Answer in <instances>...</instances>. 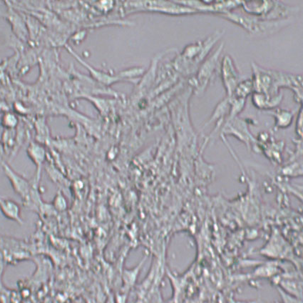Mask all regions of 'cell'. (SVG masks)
<instances>
[{
    "instance_id": "9c48e42d",
    "label": "cell",
    "mask_w": 303,
    "mask_h": 303,
    "mask_svg": "<svg viewBox=\"0 0 303 303\" xmlns=\"http://www.w3.org/2000/svg\"><path fill=\"white\" fill-rule=\"evenodd\" d=\"M296 133L298 134L299 137H302V111H300V112H299L298 118H297V124H296Z\"/></svg>"
},
{
    "instance_id": "6da1fadb",
    "label": "cell",
    "mask_w": 303,
    "mask_h": 303,
    "mask_svg": "<svg viewBox=\"0 0 303 303\" xmlns=\"http://www.w3.org/2000/svg\"><path fill=\"white\" fill-rule=\"evenodd\" d=\"M3 170L7 177L9 179L12 187L17 194L22 197V200H26L28 199L29 195L31 192V186H30V182L22 177V175L18 174L9 166L4 163L3 165Z\"/></svg>"
},
{
    "instance_id": "277c9868",
    "label": "cell",
    "mask_w": 303,
    "mask_h": 303,
    "mask_svg": "<svg viewBox=\"0 0 303 303\" xmlns=\"http://www.w3.org/2000/svg\"><path fill=\"white\" fill-rule=\"evenodd\" d=\"M28 155L30 158L33 161L35 165H37V170H38V176H40L41 168L43 164L44 159H45V151L42 146L36 143H32L30 147H28Z\"/></svg>"
},
{
    "instance_id": "3957f363",
    "label": "cell",
    "mask_w": 303,
    "mask_h": 303,
    "mask_svg": "<svg viewBox=\"0 0 303 303\" xmlns=\"http://www.w3.org/2000/svg\"><path fill=\"white\" fill-rule=\"evenodd\" d=\"M0 210L5 217L22 224L21 208L16 202L0 195Z\"/></svg>"
},
{
    "instance_id": "7a4b0ae2",
    "label": "cell",
    "mask_w": 303,
    "mask_h": 303,
    "mask_svg": "<svg viewBox=\"0 0 303 303\" xmlns=\"http://www.w3.org/2000/svg\"><path fill=\"white\" fill-rule=\"evenodd\" d=\"M222 78L228 95L231 97L237 87L238 73L232 59L228 55L224 57L222 64Z\"/></svg>"
},
{
    "instance_id": "ba28073f",
    "label": "cell",
    "mask_w": 303,
    "mask_h": 303,
    "mask_svg": "<svg viewBox=\"0 0 303 303\" xmlns=\"http://www.w3.org/2000/svg\"><path fill=\"white\" fill-rule=\"evenodd\" d=\"M18 118L13 114L11 113L6 114L3 117V121H2L3 125L8 129H13L14 127H16L17 125H18Z\"/></svg>"
},
{
    "instance_id": "30bf717a",
    "label": "cell",
    "mask_w": 303,
    "mask_h": 303,
    "mask_svg": "<svg viewBox=\"0 0 303 303\" xmlns=\"http://www.w3.org/2000/svg\"><path fill=\"white\" fill-rule=\"evenodd\" d=\"M3 157H4V149H3V145H2L1 143H0V165H1L2 166L4 164Z\"/></svg>"
},
{
    "instance_id": "5b68a950",
    "label": "cell",
    "mask_w": 303,
    "mask_h": 303,
    "mask_svg": "<svg viewBox=\"0 0 303 303\" xmlns=\"http://www.w3.org/2000/svg\"><path fill=\"white\" fill-rule=\"evenodd\" d=\"M219 56V52H216L213 55V57L208 59L207 62L204 63V65H203L201 70H200V80H202L203 88L204 89L205 85H207L208 82L210 80L211 76H212L211 74H213V71L215 69Z\"/></svg>"
},
{
    "instance_id": "52a82bcc",
    "label": "cell",
    "mask_w": 303,
    "mask_h": 303,
    "mask_svg": "<svg viewBox=\"0 0 303 303\" xmlns=\"http://www.w3.org/2000/svg\"><path fill=\"white\" fill-rule=\"evenodd\" d=\"M253 83L251 81H244L238 85L233 92V96L236 98L245 99L251 93Z\"/></svg>"
},
{
    "instance_id": "8992f818",
    "label": "cell",
    "mask_w": 303,
    "mask_h": 303,
    "mask_svg": "<svg viewBox=\"0 0 303 303\" xmlns=\"http://www.w3.org/2000/svg\"><path fill=\"white\" fill-rule=\"evenodd\" d=\"M275 118V129H285L292 124L293 114L287 110H278L273 112Z\"/></svg>"
}]
</instances>
